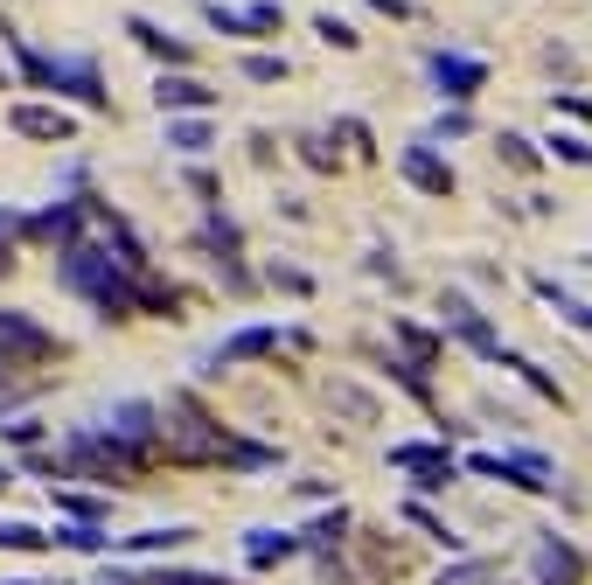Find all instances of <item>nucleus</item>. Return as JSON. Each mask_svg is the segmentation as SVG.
I'll use <instances>...</instances> for the list:
<instances>
[{
  "instance_id": "nucleus-1",
  "label": "nucleus",
  "mask_w": 592,
  "mask_h": 585,
  "mask_svg": "<svg viewBox=\"0 0 592 585\" xmlns=\"http://www.w3.org/2000/svg\"><path fill=\"white\" fill-rule=\"evenodd\" d=\"M63 286L78 293V300H91L98 314H126V307H140V272L119 266V258H112L98 237L63 244Z\"/></svg>"
},
{
  "instance_id": "nucleus-2",
  "label": "nucleus",
  "mask_w": 592,
  "mask_h": 585,
  "mask_svg": "<svg viewBox=\"0 0 592 585\" xmlns=\"http://www.w3.org/2000/svg\"><path fill=\"white\" fill-rule=\"evenodd\" d=\"M14 56H22V78H28L35 91L105 105V70H98V56H43V49H28V43H14Z\"/></svg>"
},
{
  "instance_id": "nucleus-3",
  "label": "nucleus",
  "mask_w": 592,
  "mask_h": 585,
  "mask_svg": "<svg viewBox=\"0 0 592 585\" xmlns=\"http://www.w3.org/2000/svg\"><path fill=\"white\" fill-rule=\"evenodd\" d=\"M467 467H474V475H488V481L530 488V495H550V488H558L550 453H467Z\"/></svg>"
},
{
  "instance_id": "nucleus-4",
  "label": "nucleus",
  "mask_w": 592,
  "mask_h": 585,
  "mask_svg": "<svg viewBox=\"0 0 592 585\" xmlns=\"http://www.w3.org/2000/svg\"><path fill=\"white\" fill-rule=\"evenodd\" d=\"M426 84L439 91V98L467 105L474 91L488 84V56H467V49H432V56H426Z\"/></svg>"
},
{
  "instance_id": "nucleus-5",
  "label": "nucleus",
  "mask_w": 592,
  "mask_h": 585,
  "mask_svg": "<svg viewBox=\"0 0 592 585\" xmlns=\"http://www.w3.org/2000/svg\"><path fill=\"white\" fill-rule=\"evenodd\" d=\"M530 578L537 585H579L585 578V551L558 530H537L530 537Z\"/></svg>"
},
{
  "instance_id": "nucleus-6",
  "label": "nucleus",
  "mask_w": 592,
  "mask_h": 585,
  "mask_svg": "<svg viewBox=\"0 0 592 585\" xmlns=\"http://www.w3.org/2000/svg\"><path fill=\"white\" fill-rule=\"evenodd\" d=\"M439 314H446V328L461 335V342L481 355V363H502V335H495V320H488V314H474V307H467V293H439Z\"/></svg>"
},
{
  "instance_id": "nucleus-7",
  "label": "nucleus",
  "mask_w": 592,
  "mask_h": 585,
  "mask_svg": "<svg viewBox=\"0 0 592 585\" xmlns=\"http://www.w3.org/2000/svg\"><path fill=\"white\" fill-rule=\"evenodd\" d=\"M391 467H405V475L426 488V495H439V488L453 481V453L439 446V440H405V446H391Z\"/></svg>"
},
{
  "instance_id": "nucleus-8",
  "label": "nucleus",
  "mask_w": 592,
  "mask_h": 585,
  "mask_svg": "<svg viewBox=\"0 0 592 585\" xmlns=\"http://www.w3.org/2000/svg\"><path fill=\"white\" fill-rule=\"evenodd\" d=\"M22 237H28V244H78V237H84V202L63 196V202H49V210L22 217Z\"/></svg>"
},
{
  "instance_id": "nucleus-9",
  "label": "nucleus",
  "mask_w": 592,
  "mask_h": 585,
  "mask_svg": "<svg viewBox=\"0 0 592 585\" xmlns=\"http://www.w3.org/2000/svg\"><path fill=\"white\" fill-rule=\"evenodd\" d=\"M22 355H56V335L43 328V320L0 307V363H22Z\"/></svg>"
},
{
  "instance_id": "nucleus-10",
  "label": "nucleus",
  "mask_w": 592,
  "mask_h": 585,
  "mask_svg": "<svg viewBox=\"0 0 592 585\" xmlns=\"http://www.w3.org/2000/svg\"><path fill=\"white\" fill-rule=\"evenodd\" d=\"M405 182L426 188V196H446V188H453V167L439 161L432 140H411V147H405Z\"/></svg>"
},
{
  "instance_id": "nucleus-11",
  "label": "nucleus",
  "mask_w": 592,
  "mask_h": 585,
  "mask_svg": "<svg viewBox=\"0 0 592 585\" xmlns=\"http://www.w3.org/2000/svg\"><path fill=\"white\" fill-rule=\"evenodd\" d=\"M14 133H22V140H70V133H78V126H70V112L63 105H14Z\"/></svg>"
},
{
  "instance_id": "nucleus-12",
  "label": "nucleus",
  "mask_w": 592,
  "mask_h": 585,
  "mask_svg": "<svg viewBox=\"0 0 592 585\" xmlns=\"http://www.w3.org/2000/svg\"><path fill=\"white\" fill-rule=\"evenodd\" d=\"M154 105H161V112H209V105H217V91L167 70V78H154Z\"/></svg>"
},
{
  "instance_id": "nucleus-13",
  "label": "nucleus",
  "mask_w": 592,
  "mask_h": 585,
  "mask_svg": "<svg viewBox=\"0 0 592 585\" xmlns=\"http://www.w3.org/2000/svg\"><path fill=\"white\" fill-rule=\"evenodd\" d=\"M154 425H161V419H154V405H140V398H126L119 411H112V425H105V432H119V440H132V446H140V453H147V446H154Z\"/></svg>"
},
{
  "instance_id": "nucleus-14",
  "label": "nucleus",
  "mask_w": 592,
  "mask_h": 585,
  "mask_svg": "<svg viewBox=\"0 0 592 585\" xmlns=\"http://www.w3.org/2000/svg\"><path fill=\"white\" fill-rule=\"evenodd\" d=\"M272 342H286V328H272V320H258V328H237L231 342H223L217 363H244V355H265ZM217 363H209V370H217Z\"/></svg>"
},
{
  "instance_id": "nucleus-15",
  "label": "nucleus",
  "mask_w": 592,
  "mask_h": 585,
  "mask_svg": "<svg viewBox=\"0 0 592 585\" xmlns=\"http://www.w3.org/2000/svg\"><path fill=\"white\" fill-rule=\"evenodd\" d=\"M530 293H537V300H544V307H558V314H565V328H579V335H592V307H585V300H571V293L558 286V279H530Z\"/></svg>"
},
{
  "instance_id": "nucleus-16",
  "label": "nucleus",
  "mask_w": 592,
  "mask_h": 585,
  "mask_svg": "<svg viewBox=\"0 0 592 585\" xmlns=\"http://www.w3.org/2000/svg\"><path fill=\"white\" fill-rule=\"evenodd\" d=\"M300 551V537H279V530H252L244 537V558H252V572H272V564H286Z\"/></svg>"
},
{
  "instance_id": "nucleus-17",
  "label": "nucleus",
  "mask_w": 592,
  "mask_h": 585,
  "mask_svg": "<svg viewBox=\"0 0 592 585\" xmlns=\"http://www.w3.org/2000/svg\"><path fill=\"white\" fill-rule=\"evenodd\" d=\"M126 35H132L140 49H154L161 63H188V43H175V35H167V28H154L147 14H132V22H126Z\"/></svg>"
},
{
  "instance_id": "nucleus-18",
  "label": "nucleus",
  "mask_w": 592,
  "mask_h": 585,
  "mask_svg": "<svg viewBox=\"0 0 592 585\" xmlns=\"http://www.w3.org/2000/svg\"><path fill=\"white\" fill-rule=\"evenodd\" d=\"M237 244H244L237 217H223V210H209V217H202V251L217 258V266H223V258H237Z\"/></svg>"
},
{
  "instance_id": "nucleus-19",
  "label": "nucleus",
  "mask_w": 592,
  "mask_h": 585,
  "mask_svg": "<svg viewBox=\"0 0 592 585\" xmlns=\"http://www.w3.org/2000/svg\"><path fill=\"white\" fill-rule=\"evenodd\" d=\"M397 342H405V355H411V363H439V355H446V335H439V328H418V320H397Z\"/></svg>"
},
{
  "instance_id": "nucleus-20",
  "label": "nucleus",
  "mask_w": 592,
  "mask_h": 585,
  "mask_svg": "<svg viewBox=\"0 0 592 585\" xmlns=\"http://www.w3.org/2000/svg\"><path fill=\"white\" fill-rule=\"evenodd\" d=\"M495 154H502V167H515V175H537L544 167V147L523 140V133H495Z\"/></svg>"
},
{
  "instance_id": "nucleus-21",
  "label": "nucleus",
  "mask_w": 592,
  "mask_h": 585,
  "mask_svg": "<svg viewBox=\"0 0 592 585\" xmlns=\"http://www.w3.org/2000/svg\"><path fill=\"white\" fill-rule=\"evenodd\" d=\"M98 244H105V251H112V258H119V266H132V272H140V266H147V244H140V237H132V231H126V223H119V217H105V237H98Z\"/></svg>"
},
{
  "instance_id": "nucleus-22",
  "label": "nucleus",
  "mask_w": 592,
  "mask_h": 585,
  "mask_svg": "<svg viewBox=\"0 0 592 585\" xmlns=\"http://www.w3.org/2000/svg\"><path fill=\"white\" fill-rule=\"evenodd\" d=\"M341 537H349V508H328L321 523H307V537H300V543H314V551H335Z\"/></svg>"
},
{
  "instance_id": "nucleus-23",
  "label": "nucleus",
  "mask_w": 592,
  "mask_h": 585,
  "mask_svg": "<svg viewBox=\"0 0 592 585\" xmlns=\"http://www.w3.org/2000/svg\"><path fill=\"white\" fill-rule=\"evenodd\" d=\"M467 133H474V112H467V105H446V112H439V119L426 126V140H432V147H439V140H467Z\"/></svg>"
},
{
  "instance_id": "nucleus-24",
  "label": "nucleus",
  "mask_w": 592,
  "mask_h": 585,
  "mask_svg": "<svg viewBox=\"0 0 592 585\" xmlns=\"http://www.w3.org/2000/svg\"><path fill=\"white\" fill-rule=\"evenodd\" d=\"M167 140H175V147H182V154H202V147H209V140H217V126H202V119H196V112H188V119H175V126H167Z\"/></svg>"
},
{
  "instance_id": "nucleus-25",
  "label": "nucleus",
  "mask_w": 592,
  "mask_h": 585,
  "mask_svg": "<svg viewBox=\"0 0 592 585\" xmlns=\"http://www.w3.org/2000/svg\"><path fill=\"white\" fill-rule=\"evenodd\" d=\"M265 279H272V286H279V293H300V300H307V293H314V272H300V266H286V258H272V266H265Z\"/></svg>"
},
{
  "instance_id": "nucleus-26",
  "label": "nucleus",
  "mask_w": 592,
  "mask_h": 585,
  "mask_svg": "<svg viewBox=\"0 0 592 585\" xmlns=\"http://www.w3.org/2000/svg\"><path fill=\"white\" fill-rule=\"evenodd\" d=\"M244 78H252V84H279V78H286V56H272V49L244 56Z\"/></svg>"
},
{
  "instance_id": "nucleus-27",
  "label": "nucleus",
  "mask_w": 592,
  "mask_h": 585,
  "mask_svg": "<svg viewBox=\"0 0 592 585\" xmlns=\"http://www.w3.org/2000/svg\"><path fill=\"white\" fill-rule=\"evenodd\" d=\"M300 161H314L321 175H335V167H341V147H335V140H307V133H300Z\"/></svg>"
},
{
  "instance_id": "nucleus-28",
  "label": "nucleus",
  "mask_w": 592,
  "mask_h": 585,
  "mask_svg": "<svg viewBox=\"0 0 592 585\" xmlns=\"http://www.w3.org/2000/svg\"><path fill=\"white\" fill-rule=\"evenodd\" d=\"M405 523H418V530H426V537H439V543H461V537H453V530H446V523H439V516H432V508L418 502V495L405 502Z\"/></svg>"
},
{
  "instance_id": "nucleus-29",
  "label": "nucleus",
  "mask_w": 592,
  "mask_h": 585,
  "mask_svg": "<svg viewBox=\"0 0 592 585\" xmlns=\"http://www.w3.org/2000/svg\"><path fill=\"white\" fill-rule=\"evenodd\" d=\"M175 543H188V530H140V537H126V551L140 558V551H175Z\"/></svg>"
},
{
  "instance_id": "nucleus-30",
  "label": "nucleus",
  "mask_w": 592,
  "mask_h": 585,
  "mask_svg": "<svg viewBox=\"0 0 592 585\" xmlns=\"http://www.w3.org/2000/svg\"><path fill=\"white\" fill-rule=\"evenodd\" d=\"M550 154L565 167H592V140H571V133H550Z\"/></svg>"
},
{
  "instance_id": "nucleus-31",
  "label": "nucleus",
  "mask_w": 592,
  "mask_h": 585,
  "mask_svg": "<svg viewBox=\"0 0 592 585\" xmlns=\"http://www.w3.org/2000/svg\"><path fill=\"white\" fill-rule=\"evenodd\" d=\"M335 133H341V147H349V154H362V161L376 154V140H370V126H362V119H335Z\"/></svg>"
},
{
  "instance_id": "nucleus-32",
  "label": "nucleus",
  "mask_w": 592,
  "mask_h": 585,
  "mask_svg": "<svg viewBox=\"0 0 592 585\" xmlns=\"http://www.w3.org/2000/svg\"><path fill=\"white\" fill-rule=\"evenodd\" d=\"M432 585H488V564H481V558H474V564H446Z\"/></svg>"
},
{
  "instance_id": "nucleus-33",
  "label": "nucleus",
  "mask_w": 592,
  "mask_h": 585,
  "mask_svg": "<svg viewBox=\"0 0 592 585\" xmlns=\"http://www.w3.org/2000/svg\"><path fill=\"white\" fill-rule=\"evenodd\" d=\"M14 237H22V217H14V210H0V272L14 266Z\"/></svg>"
},
{
  "instance_id": "nucleus-34",
  "label": "nucleus",
  "mask_w": 592,
  "mask_h": 585,
  "mask_svg": "<svg viewBox=\"0 0 592 585\" xmlns=\"http://www.w3.org/2000/svg\"><path fill=\"white\" fill-rule=\"evenodd\" d=\"M43 530H22V523H0V551H35Z\"/></svg>"
},
{
  "instance_id": "nucleus-35",
  "label": "nucleus",
  "mask_w": 592,
  "mask_h": 585,
  "mask_svg": "<svg viewBox=\"0 0 592 585\" xmlns=\"http://www.w3.org/2000/svg\"><path fill=\"white\" fill-rule=\"evenodd\" d=\"M314 28H321V43H335V49H356V28H349V22H335V14H321Z\"/></svg>"
},
{
  "instance_id": "nucleus-36",
  "label": "nucleus",
  "mask_w": 592,
  "mask_h": 585,
  "mask_svg": "<svg viewBox=\"0 0 592 585\" xmlns=\"http://www.w3.org/2000/svg\"><path fill=\"white\" fill-rule=\"evenodd\" d=\"M550 105H558L565 119H585V126H592V98H585V91H558V98H550Z\"/></svg>"
},
{
  "instance_id": "nucleus-37",
  "label": "nucleus",
  "mask_w": 592,
  "mask_h": 585,
  "mask_svg": "<svg viewBox=\"0 0 592 585\" xmlns=\"http://www.w3.org/2000/svg\"><path fill=\"white\" fill-rule=\"evenodd\" d=\"M56 502H63L70 516H84V523H98V516H105V495H56Z\"/></svg>"
},
{
  "instance_id": "nucleus-38",
  "label": "nucleus",
  "mask_w": 592,
  "mask_h": 585,
  "mask_svg": "<svg viewBox=\"0 0 592 585\" xmlns=\"http://www.w3.org/2000/svg\"><path fill=\"white\" fill-rule=\"evenodd\" d=\"M362 8H376V14H391V22H411V14H418V0H362Z\"/></svg>"
},
{
  "instance_id": "nucleus-39",
  "label": "nucleus",
  "mask_w": 592,
  "mask_h": 585,
  "mask_svg": "<svg viewBox=\"0 0 592 585\" xmlns=\"http://www.w3.org/2000/svg\"><path fill=\"white\" fill-rule=\"evenodd\" d=\"M188 188H196L202 202H217V175H209V167H188Z\"/></svg>"
},
{
  "instance_id": "nucleus-40",
  "label": "nucleus",
  "mask_w": 592,
  "mask_h": 585,
  "mask_svg": "<svg viewBox=\"0 0 592 585\" xmlns=\"http://www.w3.org/2000/svg\"><path fill=\"white\" fill-rule=\"evenodd\" d=\"M0 488H8V467H0Z\"/></svg>"
}]
</instances>
